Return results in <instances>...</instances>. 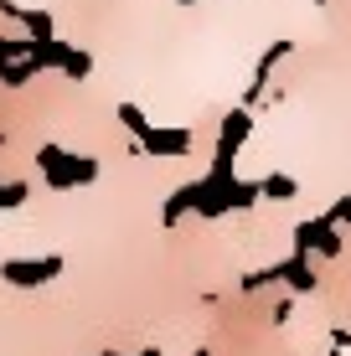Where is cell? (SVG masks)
Returning <instances> with one entry per match:
<instances>
[{"label": "cell", "mask_w": 351, "mask_h": 356, "mask_svg": "<svg viewBox=\"0 0 351 356\" xmlns=\"http://www.w3.org/2000/svg\"><path fill=\"white\" fill-rule=\"evenodd\" d=\"M295 248L300 253H341V238H336V222L331 217H320V222H305V227H295Z\"/></svg>", "instance_id": "6da1fadb"}, {"label": "cell", "mask_w": 351, "mask_h": 356, "mask_svg": "<svg viewBox=\"0 0 351 356\" xmlns=\"http://www.w3.org/2000/svg\"><path fill=\"white\" fill-rule=\"evenodd\" d=\"M0 274L10 279L16 289H31V284H47L52 274H63V259H36V264H6Z\"/></svg>", "instance_id": "7a4b0ae2"}, {"label": "cell", "mask_w": 351, "mask_h": 356, "mask_svg": "<svg viewBox=\"0 0 351 356\" xmlns=\"http://www.w3.org/2000/svg\"><path fill=\"white\" fill-rule=\"evenodd\" d=\"M140 134H145V150H161V155H186L191 150L186 129H140Z\"/></svg>", "instance_id": "3957f363"}, {"label": "cell", "mask_w": 351, "mask_h": 356, "mask_svg": "<svg viewBox=\"0 0 351 356\" xmlns=\"http://www.w3.org/2000/svg\"><path fill=\"white\" fill-rule=\"evenodd\" d=\"M274 279H289L295 289H310V284H316V274H310L305 253H300V259H289V264H279V268H274Z\"/></svg>", "instance_id": "277c9868"}, {"label": "cell", "mask_w": 351, "mask_h": 356, "mask_svg": "<svg viewBox=\"0 0 351 356\" xmlns=\"http://www.w3.org/2000/svg\"><path fill=\"white\" fill-rule=\"evenodd\" d=\"M259 191H263V196H274V202H289V196H295L300 186H295L289 176H269V181H259Z\"/></svg>", "instance_id": "5b68a950"}, {"label": "cell", "mask_w": 351, "mask_h": 356, "mask_svg": "<svg viewBox=\"0 0 351 356\" xmlns=\"http://www.w3.org/2000/svg\"><path fill=\"white\" fill-rule=\"evenodd\" d=\"M331 222H351V196H346V202H341V207L331 212Z\"/></svg>", "instance_id": "8992f818"}, {"label": "cell", "mask_w": 351, "mask_h": 356, "mask_svg": "<svg viewBox=\"0 0 351 356\" xmlns=\"http://www.w3.org/2000/svg\"><path fill=\"white\" fill-rule=\"evenodd\" d=\"M140 356H161V351H140Z\"/></svg>", "instance_id": "52a82bcc"}]
</instances>
